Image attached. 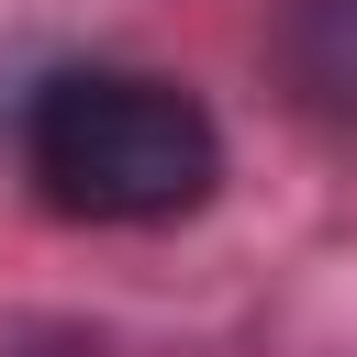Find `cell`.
Wrapping results in <instances>:
<instances>
[{"instance_id":"cell-1","label":"cell","mask_w":357,"mask_h":357,"mask_svg":"<svg viewBox=\"0 0 357 357\" xmlns=\"http://www.w3.org/2000/svg\"><path fill=\"white\" fill-rule=\"evenodd\" d=\"M22 178L67 223H178L223 178V123L178 78L56 67L22 100Z\"/></svg>"},{"instance_id":"cell-2","label":"cell","mask_w":357,"mask_h":357,"mask_svg":"<svg viewBox=\"0 0 357 357\" xmlns=\"http://www.w3.org/2000/svg\"><path fill=\"white\" fill-rule=\"evenodd\" d=\"M279 56H290V89H301L312 112L357 123V0H290Z\"/></svg>"}]
</instances>
